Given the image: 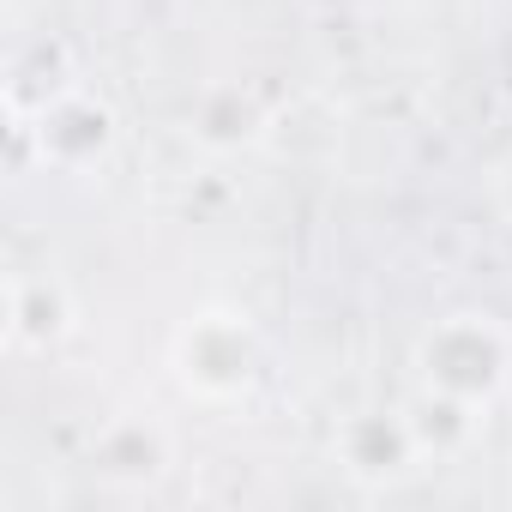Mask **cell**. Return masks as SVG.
<instances>
[{
    "label": "cell",
    "instance_id": "1",
    "mask_svg": "<svg viewBox=\"0 0 512 512\" xmlns=\"http://www.w3.org/2000/svg\"><path fill=\"white\" fill-rule=\"evenodd\" d=\"M7 332L19 344H49L61 332V302L49 284H13L7 290Z\"/></svg>",
    "mask_w": 512,
    "mask_h": 512
}]
</instances>
